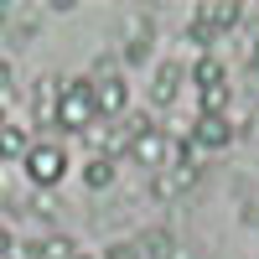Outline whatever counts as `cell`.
<instances>
[{
    "label": "cell",
    "instance_id": "13",
    "mask_svg": "<svg viewBox=\"0 0 259 259\" xmlns=\"http://www.w3.org/2000/svg\"><path fill=\"white\" fill-rule=\"evenodd\" d=\"M31 259H78V249H73V239H41V244H31Z\"/></svg>",
    "mask_w": 259,
    "mask_h": 259
},
{
    "label": "cell",
    "instance_id": "6",
    "mask_svg": "<svg viewBox=\"0 0 259 259\" xmlns=\"http://www.w3.org/2000/svg\"><path fill=\"white\" fill-rule=\"evenodd\" d=\"M130 156H135L140 166H166V150H171V135H161V124L156 130H140V135H130Z\"/></svg>",
    "mask_w": 259,
    "mask_h": 259
},
{
    "label": "cell",
    "instance_id": "17",
    "mask_svg": "<svg viewBox=\"0 0 259 259\" xmlns=\"http://www.w3.org/2000/svg\"><path fill=\"white\" fill-rule=\"evenodd\" d=\"M11 249H16V239H11L6 228H0V259H11Z\"/></svg>",
    "mask_w": 259,
    "mask_h": 259
},
{
    "label": "cell",
    "instance_id": "14",
    "mask_svg": "<svg viewBox=\"0 0 259 259\" xmlns=\"http://www.w3.org/2000/svg\"><path fill=\"white\" fill-rule=\"evenodd\" d=\"M197 104H202V114H223V109H228V83H218V89H202Z\"/></svg>",
    "mask_w": 259,
    "mask_h": 259
},
{
    "label": "cell",
    "instance_id": "20",
    "mask_svg": "<svg viewBox=\"0 0 259 259\" xmlns=\"http://www.w3.org/2000/svg\"><path fill=\"white\" fill-rule=\"evenodd\" d=\"M0 124H6V114H0Z\"/></svg>",
    "mask_w": 259,
    "mask_h": 259
},
{
    "label": "cell",
    "instance_id": "11",
    "mask_svg": "<svg viewBox=\"0 0 259 259\" xmlns=\"http://www.w3.org/2000/svg\"><path fill=\"white\" fill-rule=\"evenodd\" d=\"M114 161H104V156H89V166H83V187H89V192H104V187H109L114 182Z\"/></svg>",
    "mask_w": 259,
    "mask_h": 259
},
{
    "label": "cell",
    "instance_id": "9",
    "mask_svg": "<svg viewBox=\"0 0 259 259\" xmlns=\"http://www.w3.org/2000/svg\"><path fill=\"white\" fill-rule=\"evenodd\" d=\"M192 182H197V166H171L156 177V197H177V192H187Z\"/></svg>",
    "mask_w": 259,
    "mask_h": 259
},
{
    "label": "cell",
    "instance_id": "8",
    "mask_svg": "<svg viewBox=\"0 0 259 259\" xmlns=\"http://www.w3.org/2000/svg\"><path fill=\"white\" fill-rule=\"evenodd\" d=\"M187 78L197 83V94H202V89H218V83H228V73H223V62L212 57V52H202L197 62H192V68H187Z\"/></svg>",
    "mask_w": 259,
    "mask_h": 259
},
{
    "label": "cell",
    "instance_id": "15",
    "mask_svg": "<svg viewBox=\"0 0 259 259\" xmlns=\"http://www.w3.org/2000/svg\"><path fill=\"white\" fill-rule=\"evenodd\" d=\"M244 62H249V73H259V31L249 36V52H244Z\"/></svg>",
    "mask_w": 259,
    "mask_h": 259
},
{
    "label": "cell",
    "instance_id": "18",
    "mask_svg": "<svg viewBox=\"0 0 259 259\" xmlns=\"http://www.w3.org/2000/svg\"><path fill=\"white\" fill-rule=\"evenodd\" d=\"M0 21H16V0H0Z\"/></svg>",
    "mask_w": 259,
    "mask_h": 259
},
{
    "label": "cell",
    "instance_id": "16",
    "mask_svg": "<svg viewBox=\"0 0 259 259\" xmlns=\"http://www.w3.org/2000/svg\"><path fill=\"white\" fill-rule=\"evenodd\" d=\"M11 83H16V73H11V62H6V57H0V94H6V89H11Z\"/></svg>",
    "mask_w": 259,
    "mask_h": 259
},
{
    "label": "cell",
    "instance_id": "7",
    "mask_svg": "<svg viewBox=\"0 0 259 259\" xmlns=\"http://www.w3.org/2000/svg\"><path fill=\"white\" fill-rule=\"evenodd\" d=\"M182 78H187V68H182L177 57L156 62V83H150V99H156L161 109H166V104H177V94H182Z\"/></svg>",
    "mask_w": 259,
    "mask_h": 259
},
{
    "label": "cell",
    "instance_id": "12",
    "mask_svg": "<svg viewBox=\"0 0 259 259\" xmlns=\"http://www.w3.org/2000/svg\"><path fill=\"white\" fill-rule=\"evenodd\" d=\"M135 254H145V259H177V239H171L166 228H156V233H145V239H140Z\"/></svg>",
    "mask_w": 259,
    "mask_h": 259
},
{
    "label": "cell",
    "instance_id": "19",
    "mask_svg": "<svg viewBox=\"0 0 259 259\" xmlns=\"http://www.w3.org/2000/svg\"><path fill=\"white\" fill-rule=\"evenodd\" d=\"M78 259H99V254H78Z\"/></svg>",
    "mask_w": 259,
    "mask_h": 259
},
{
    "label": "cell",
    "instance_id": "10",
    "mask_svg": "<svg viewBox=\"0 0 259 259\" xmlns=\"http://www.w3.org/2000/svg\"><path fill=\"white\" fill-rule=\"evenodd\" d=\"M26 150H31L26 124H0V161H21Z\"/></svg>",
    "mask_w": 259,
    "mask_h": 259
},
{
    "label": "cell",
    "instance_id": "1",
    "mask_svg": "<svg viewBox=\"0 0 259 259\" xmlns=\"http://www.w3.org/2000/svg\"><path fill=\"white\" fill-rule=\"evenodd\" d=\"M52 124L68 130V135H83V130H94V104H89V78H68L57 89V104H52Z\"/></svg>",
    "mask_w": 259,
    "mask_h": 259
},
{
    "label": "cell",
    "instance_id": "4",
    "mask_svg": "<svg viewBox=\"0 0 259 259\" xmlns=\"http://www.w3.org/2000/svg\"><path fill=\"white\" fill-rule=\"evenodd\" d=\"M233 135H239V124L228 114H197V124H192V150H223V145H233Z\"/></svg>",
    "mask_w": 259,
    "mask_h": 259
},
{
    "label": "cell",
    "instance_id": "3",
    "mask_svg": "<svg viewBox=\"0 0 259 259\" xmlns=\"http://www.w3.org/2000/svg\"><path fill=\"white\" fill-rule=\"evenodd\" d=\"M21 161H26V177H31L36 187H57L62 177H68V150H62V145H52V140L31 145Z\"/></svg>",
    "mask_w": 259,
    "mask_h": 259
},
{
    "label": "cell",
    "instance_id": "2",
    "mask_svg": "<svg viewBox=\"0 0 259 259\" xmlns=\"http://www.w3.org/2000/svg\"><path fill=\"white\" fill-rule=\"evenodd\" d=\"M89 104H94V119H119L130 109V83L119 73H99L89 78Z\"/></svg>",
    "mask_w": 259,
    "mask_h": 259
},
{
    "label": "cell",
    "instance_id": "5",
    "mask_svg": "<svg viewBox=\"0 0 259 259\" xmlns=\"http://www.w3.org/2000/svg\"><path fill=\"white\" fill-rule=\"evenodd\" d=\"M150 41H156L150 16H130V21H124V47H119V57L130 62V68H140V62L150 57Z\"/></svg>",
    "mask_w": 259,
    "mask_h": 259
}]
</instances>
